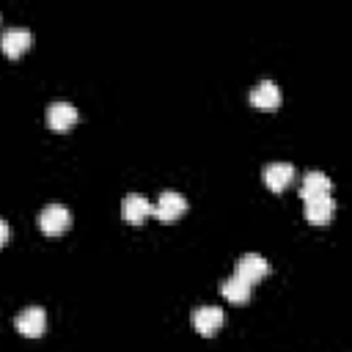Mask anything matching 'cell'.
<instances>
[{
    "mask_svg": "<svg viewBox=\"0 0 352 352\" xmlns=\"http://www.w3.org/2000/svg\"><path fill=\"white\" fill-rule=\"evenodd\" d=\"M33 44V33L28 28H8L3 30L0 36V50L8 55V58H19L22 52H28Z\"/></svg>",
    "mask_w": 352,
    "mask_h": 352,
    "instance_id": "5",
    "label": "cell"
},
{
    "mask_svg": "<svg viewBox=\"0 0 352 352\" xmlns=\"http://www.w3.org/2000/svg\"><path fill=\"white\" fill-rule=\"evenodd\" d=\"M333 217H336V201L330 195H319V198L305 201V220L311 226H327Z\"/></svg>",
    "mask_w": 352,
    "mask_h": 352,
    "instance_id": "8",
    "label": "cell"
},
{
    "mask_svg": "<svg viewBox=\"0 0 352 352\" xmlns=\"http://www.w3.org/2000/svg\"><path fill=\"white\" fill-rule=\"evenodd\" d=\"M72 226V212L60 204H50L38 212V228L47 234V236H58L63 234L66 228Z\"/></svg>",
    "mask_w": 352,
    "mask_h": 352,
    "instance_id": "2",
    "label": "cell"
},
{
    "mask_svg": "<svg viewBox=\"0 0 352 352\" xmlns=\"http://www.w3.org/2000/svg\"><path fill=\"white\" fill-rule=\"evenodd\" d=\"M47 124H50V129H55V132L72 129V126L77 124V110H74V104H69V102H52L50 110H47Z\"/></svg>",
    "mask_w": 352,
    "mask_h": 352,
    "instance_id": "9",
    "label": "cell"
},
{
    "mask_svg": "<svg viewBox=\"0 0 352 352\" xmlns=\"http://www.w3.org/2000/svg\"><path fill=\"white\" fill-rule=\"evenodd\" d=\"M220 292H223V297L228 300V302H236V305H242V302H248L250 300V283H245L242 278H228V280H223L220 283Z\"/></svg>",
    "mask_w": 352,
    "mask_h": 352,
    "instance_id": "13",
    "label": "cell"
},
{
    "mask_svg": "<svg viewBox=\"0 0 352 352\" xmlns=\"http://www.w3.org/2000/svg\"><path fill=\"white\" fill-rule=\"evenodd\" d=\"M8 236H11V228H8V223L0 217V248L8 242Z\"/></svg>",
    "mask_w": 352,
    "mask_h": 352,
    "instance_id": "14",
    "label": "cell"
},
{
    "mask_svg": "<svg viewBox=\"0 0 352 352\" xmlns=\"http://www.w3.org/2000/svg\"><path fill=\"white\" fill-rule=\"evenodd\" d=\"M267 272H270V264H267L264 256H258V253H245V256H239V261H236V272H234V275L253 286V283L261 280Z\"/></svg>",
    "mask_w": 352,
    "mask_h": 352,
    "instance_id": "6",
    "label": "cell"
},
{
    "mask_svg": "<svg viewBox=\"0 0 352 352\" xmlns=\"http://www.w3.org/2000/svg\"><path fill=\"white\" fill-rule=\"evenodd\" d=\"M187 212V198L176 190H165L160 198H157V206H154V217L160 223H176L182 214Z\"/></svg>",
    "mask_w": 352,
    "mask_h": 352,
    "instance_id": "1",
    "label": "cell"
},
{
    "mask_svg": "<svg viewBox=\"0 0 352 352\" xmlns=\"http://www.w3.org/2000/svg\"><path fill=\"white\" fill-rule=\"evenodd\" d=\"M319 195H333V182L322 173V170H308L302 176V187H300V198H319Z\"/></svg>",
    "mask_w": 352,
    "mask_h": 352,
    "instance_id": "12",
    "label": "cell"
},
{
    "mask_svg": "<svg viewBox=\"0 0 352 352\" xmlns=\"http://www.w3.org/2000/svg\"><path fill=\"white\" fill-rule=\"evenodd\" d=\"M250 104L258 107V110H275L280 104V88L272 80H261L250 91Z\"/></svg>",
    "mask_w": 352,
    "mask_h": 352,
    "instance_id": "11",
    "label": "cell"
},
{
    "mask_svg": "<svg viewBox=\"0 0 352 352\" xmlns=\"http://www.w3.org/2000/svg\"><path fill=\"white\" fill-rule=\"evenodd\" d=\"M151 212H154V206H151L140 192H129V195H124V201H121V217H124V223H129V226H140Z\"/></svg>",
    "mask_w": 352,
    "mask_h": 352,
    "instance_id": "7",
    "label": "cell"
},
{
    "mask_svg": "<svg viewBox=\"0 0 352 352\" xmlns=\"http://www.w3.org/2000/svg\"><path fill=\"white\" fill-rule=\"evenodd\" d=\"M261 176H264V184H267L272 192H280V190H286V187L292 184V179H294V165H289V162H270Z\"/></svg>",
    "mask_w": 352,
    "mask_h": 352,
    "instance_id": "10",
    "label": "cell"
},
{
    "mask_svg": "<svg viewBox=\"0 0 352 352\" xmlns=\"http://www.w3.org/2000/svg\"><path fill=\"white\" fill-rule=\"evenodd\" d=\"M223 322H226V314L217 305H201L192 311V327L201 336H214L223 327Z\"/></svg>",
    "mask_w": 352,
    "mask_h": 352,
    "instance_id": "4",
    "label": "cell"
},
{
    "mask_svg": "<svg viewBox=\"0 0 352 352\" xmlns=\"http://www.w3.org/2000/svg\"><path fill=\"white\" fill-rule=\"evenodd\" d=\"M14 324H16V330H19L22 336H28V338H38V336H44L47 314H44V308L30 305V308H22V314H16Z\"/></svg>",
    "mask_w": 352,
    "mask_h": 352,
    "instance_id": "3",
    "label": "cell"
}]
</instances>
